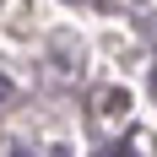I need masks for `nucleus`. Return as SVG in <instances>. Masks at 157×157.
<instances>
[{"label": "nucleus", "instance_id": "nucleus-2", "mask_svg": "<svg viewBox=\"0 0 157 157\" xmlns=\"http://www.w3.org/2000/svg\"><path fill=\"white\" fill-rule=\"evenodd\" d=\"M11 92H16V87H11V76H0V103H11Z\"/></svg>", "mask_w": 157, "mask_h": 157}, {"label": "nucleus", "instance_id": "nucleus-4", "mask_svg": "<svg viewBox=\"0 0 157 157\" xmlns=\"http://www.w3.org/2000/svg\"><path fill=\"white\" fill-rule=\"evenodd\" d=\"M16 157H27V152H16Z\"/></svg>", "mask_w": 157, "mask_h": 157}, {"label": "nucleus", "instance_id": "nucleus-1", "mask_svg": "<svg viewBox=\"0 0 157 157\" xmlns=\"http://www.w3.org/2000/svg\"><path fill=\"white\" fill-rule=\"evenodd\" d=\"M98 109L103 114H125V92H98Z\"/></svg>", "mask_w": 157, "mask_h": 157}, {"label": "nucleus", "instance_id": "nucleus-3", "mask_svg": "<svg viewBox=\"0 0 157 157\" xmlns=\"http://www.w3.org/2000/svg\"><path fill=\"white\" fill-rule=\"evenodd\" d=\"M109 157H130V152H119V146H114V152H109Z\"/></svg>", "mask_w": 157, "mask_h": 157}]
</instances>
